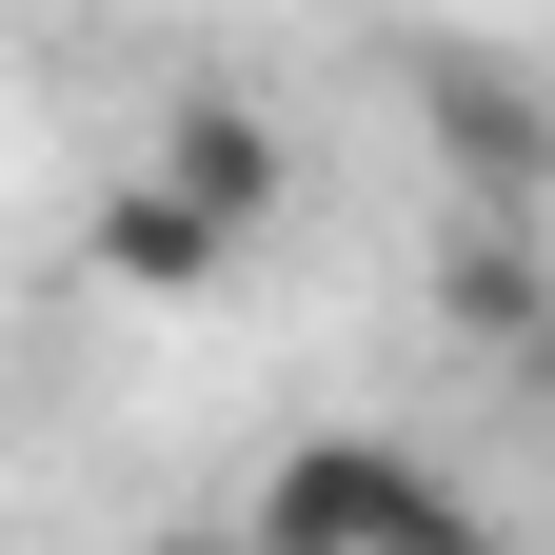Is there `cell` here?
<instances>
[{
	"label": "cell",
	"instance_id": "6da1fadb",
	"mask_svg": "<svg viewBox=\"0 0 555 555\" xmlns=\"http://www.w3.org/2000/svg\"><path fill=\"white\" fill-rule=\"evenodd\" d=\"M258 535H278V555H337V535H377V555H456V535H476V476L397 456V437H298V456L258 476Z\"/></svg>",
	"mask_w": 555,
	"mask_h": 555
},
{
	"label": "cell",
	"instance_id": "7a4b0ae2",
	"mask_svg": "<svg viewBox=\"0 0 555 555\" xmlns=\"http://www.w3.org/2000/svg\"><path fill=\"white\" fill-rule=\"evenodd\" d=\"M100 278H139V298H219V258H238V219H219V198H198V179H159V159H139V179H100Z\"/></svg>",
	"mask_w": 555,
	"mask_h": 555
},
{
	"label": "cell",
	"instance_id": "3957f363",
	"mask_svg": "<svg viewBox=\"0 0 555 555\" xmlns=\"http://www.w3.org/2000/svg\"><path fill=\"white\" fill-rule=\"evenodd\" d=\"M159 179H198L238 238H278V198H298V139H278L258 100H219V80H179V119H159Z\"/></svg>",
	"mask_w": 555,
	"mask_h": 555
}]
</instances>
